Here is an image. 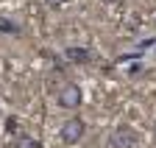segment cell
<instances>
[{"instance_id": "1", "label": "cell", "mask_w": 156, "mask_h": 148, "mask_svg": "<svg viewBox=\"0 0 156 148\" xmlns=\"http://www.w3.org/2000/svg\"><path fill=\"white\" fill-rule=\"evenodd\" d=\"M56 103L62 106V109H78L84 103V92L81 87H78L75 81H64L62 87L56 89Z\"/></svg>"}, {"instance_id": "2", "label": "cell", "mask_w": 156, "mask_h": 148, "mask_svg": "<svg viewBox=\"0 0 156 148\" xmlns=\"http://www.w3.org/2000/svg\"><path fill=\"white\" fill-rule=\"evenodd\" d=\"M84 134H87V123H84V117H70V120L62 123V128H58V140H62L64 145L81 143Z\"/></svg>"}, {"instance_id": "3", "label": "cell", "mask_w": 156, "mask_h": 148, "mask_svg": "<svg viewBox=\"0 0 156 148\" xmlns=\"http://www.w3.org/2000/svg\"><path fill=\"white\" fill-rule=\"evenodd\" d=\"M136 143H140V134H136L131 126H117L109 134V145L112 148H136Z\"/></svg>"}, {"instance_id": "4", "label": "cell", "mask_w": 156, "mask_h": 148, "mask_svg": "<svg viewBox=\"0 0 156 148\" xmlns=\"http://www.w3.org/2000/svg\"><path fill=\"white\" fill-rule=\"evenodd\" d=\"M64 59H67L70 64H89V62L95 59V53H92L89 48H75V45H70V48L64 50Z\"/></svg>"}, {"instance_id": "5", "label": "cell", "mask_w": 156, "mask_h": 148, "mask_svg": "<svg viewBox=\"0 0 156 148\" xmlns=\"http://www.w3.org/2000/svg\"><path fill=\"white\" fill-rule=\"evenodd\" d=\"M14 148H42V143L36 137H31V134H17L14 137Z\"/></svg>"}, {"instance_id": "6", "label": "cell", "mask_w": 156, "mask_h": 148, "mask_svg": "<svg viewBox=\"0 0 156 148\" xmlns=\"http://www.w3.org/2000/svg\"><path fill=\"white\" fill-rule=\"evenodd\" d=\"M6 132L9 134H20V120L11 115V117H6Z\"/></svg>"}, {"instance_id": "7", "label": "cell", "mask_w": 156, "mask_h": 148, "mask_svg": "<svg viewBox=\"0 0 156 148\" xmlns=\"http://www.w3.org/2000/svg\"><path fill=\"white\" fill-rule=\"evenodd\" d=\"M0 31L3 34H20V25H14L11 20H0Z\"/></svg>"}, {"instance_id": "8", "label": "cell", "mask_w": 156, "mask_h": 148, "mask_svg": "<svg viewBox=\"0 0 156 148\" xmlns=\"http://www.w3.org/2000/svg\"><path fill=\"white\" fill-rule=\"evenodd\" d=\"M45 3H48V9H62L67 0H45Z\"/></svg>"}, {"instance_id": "9", "label": "cell", "mask_w": 156, "mask_h": 148, "mask_svg": "<svg viewBox=\"0 0 156 148\" xmlns=\"http://www.w3.org/2000/svg\"><path fill=\"white\" fill-rule=\"evenodd\" d=\"M109 3H123V0H109Z\"/></svg>"}]
</instances>
